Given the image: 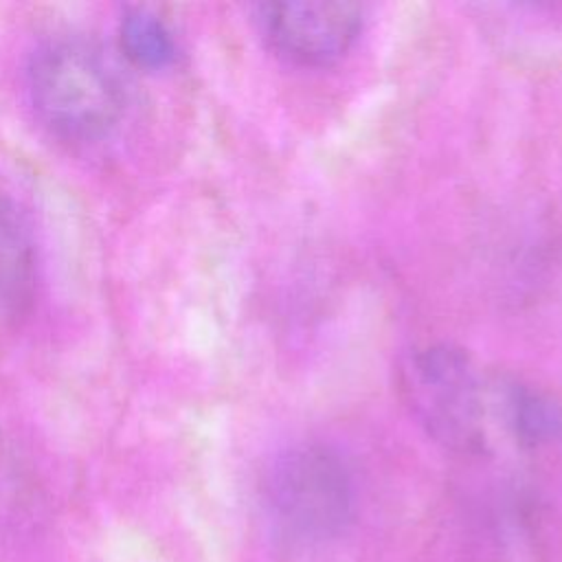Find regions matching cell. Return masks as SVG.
Here are the masks:
<instances>
[{
    "label": "cell",
    "mask_w": 562,
    "mask_h": 562,
    "mask_svg": "<svg viewBox=\"0 0 562 562\" xmlns=\"http://www.w3.org/2000/svg\"><path fill=\"white\" fill-rule=\"evenodd\" d=\"M24 86L40 125L66 143H97L125 114V86L116 66L79 35L42 42L29 57Z\"/></svg>",
    "instance_id": "obj_1"
},
{
    "label": "cell",
    "mask_w": 562,
    "mask_h": 562,
    "mask_svg": "<svg viewBox=\"0 0 562 562\" xmlns=\"http://www.w3.org/2000/svg\"><path fill=\"white\" fill-rule=\"evenodd\" d=\"M263 505L285 540L327 542L353 518V474L336 448L321 441L292 443L272 457L263 474Z\"/></svg>",
    "instance_id": "obj_2"
},
{
    "label": "cell",
    "mask_w": 562,
    "mask_h": 562,
    "mask_svg": "<svg viewBox=\"0 0 562 562\" xmlns=\"http://www.w3.org/2000/svg\"><path fill=\"white\" fill-rule=\"evenodd\" d=\"M397 391L437 443L457 452L485 448V382L465 351L441 342L413 347L397 364Z\"/></svg>",
    "instance_id": "obj_3"
},
{
    "label": "cell",
    "mask_w": 562,
    "mask_h": 562,
    "mask_svg": "<svg viewBox=\"0 0 562 562\" xmlns=\"http://www.w3.org/2000/svg\"><path fill=\"white\" fill-rule=\"evenodd\" d=\"M257 24L268 48L299 68L338 61L362 31V9L353 2H270L259 7Z\"/></svg>",
    "instance_id": "obj_4"
},
{
    "label": "cell",
    "mask_w": 562,
    "mask_h": 562,
    "mask_svg": "<svg viewBox=\"0 0 562 562\" xmlns=\"http://www.w3.org/2000/svg\"><path fill=\"white\" fill-rule=\"evenodd\" d=\"M40 241L24 202L0 178V325L22 323L40 290Z\"/></svg>",
    "instance_id": "obj_5"
},
{
    "label": "cell",
    "mask_w": 562,
    "mask_h": 562,
    "mask_svg": "<svg viewBox=\"0 0 562 562\" xmlns=\"http://www.w3.org/2000/svg\"><path fill=\"white\" fill-rule=\"evenodd\" d=\"M498 404L505 426L522 446L540 448L562 439V402L547 391L507 382Z\"/></svg>",
    "instance_id": "obj_6"
},
{
    "label": "cell",
    "mask_w": 562,
    "mask_h": 562,
    "mask_svg": "<svg viewBox=\"0 0 562 562\" xmlns=\"http://www.w3.org/2000/svg\"><path fill=\"white\" fill-rule=\"evenodd\" d=\"M121 48L140 68L160 70L176 59L169 26L147 9H130L121 20Z\"/></svg>",
    "instance_id": "obj_7"
}]
</instances>
